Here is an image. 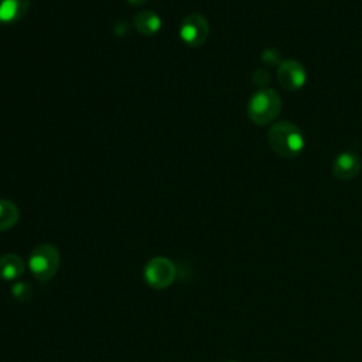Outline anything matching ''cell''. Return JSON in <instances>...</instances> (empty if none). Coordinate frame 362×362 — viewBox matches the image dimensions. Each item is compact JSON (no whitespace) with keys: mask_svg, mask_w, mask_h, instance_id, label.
Listing matches in <instances>:
<instances>
[{"mask_svg":"<svg viewBox=\"0 0 362 362\" xmlns=\"http://www.w3.org/2000/svg\"><path fill=\"white\" fill-rule=\"evenodd\" d=\"M267 141L272 150L284 158L298 156L305 144L300 127L287 120H280L272 124L267 132Z\"/></svg>","mask_w":362,"mask_h":362,"instance_id":"cell-1","label":"cell"},{"mask_svg":"<svg viewBox=\"0 0 362 362\" xmlns=\"http://www.w3.org/2000/svg\"><path fill=\"white\" fill-rule=\"evenodd\" d=\"M281 112V98L280 95L270 88H263L255 92L246 107L247 117L250 122L259 126L269 124L277 119Z\"/></svg>","mask_w":362,"mask_h":362,"instance_id":"cell-2","label":"cell"},{"mask_svg":"<svg viewBox=\"0 0 362 362\" xmlns=\"http://www.w3.org/2000/svg\"><path fill=\"white\" fill-rule=\"evenodd\" d=\"M59 252L54 245L41 243L35 246L28 257V269L38 281L51 280L59 269Z\"/></svg>","mask_w":362,"mask_h":362,"instance_id":"cell-3","label":"cell"},{"mask_svg":"<svg viewBox=\"0 0 362 362\" xmlns=\"http://www.w3.org/2000/svg\"><path fill=\"white\" fill-rule=\"evenodd\" d=\"M178 35L185 45L198 48L204 45L209 37V23L199 13L188 14L180 24Z\"/></svg>","mask_w":362,"mask_h":362,"instance_id":"cell-4","label":"cell"},{"mask_svg":"<svg viewBox=\"0 0 362 362\" xmlns=\"http://www.w3.org/2000/svg\"><path fill=\"white\" fill-rule=\"evenodd\" d=\"M144 280L146 283L157 290L165 288L173 284L177 270L175 264L163 256H157L150 259L144 266Z\"/></svg>","mask_w":362,"mask_h":362,"instance_id":"cell-5","label":"cell"},{"mask_svg":"<svg viewBox=\"0 0 362 362\" xmlns=\"http://www.w3.org/2000/svg\"><path fill=\"white\" fill-rule=\"evenodd\" d=\"M277 81L288 92L298 90L307 81V72L297 59H283L277 65Z\"/></svg>","mask_w":362,"mask_h":362,"instance_id":"cell-6","label":"cell"},{"mask_svg":"<svg viewBox=\"0 0 362 362\" xmlns=\"http://www.w3.org/2000/svg\"><path fill=\"white\" fill-rule=\"evenodd\" d=\"M362 168V160L355 151H342L335 157L331 165L332 175L338 180H352Z\"/></svg>","mask_w":362,"mask_h":362,"instance_id":"cell-7","label":"cell"},{"mask_svg":"<svg viewBox=\"0 0 362 362\" xmlns=\"http://www.w3.org/2000/svg\"><path fill=\"white\" fill-rule=\"evenodd\" d=\"M161 24L163 23H161L160 16L151 10H143L140 13H137L133 18L134 30L144 37L156 35L160 31Z\"/></svg>","mask_w":362,"mask_h":362,"instance_id":"cell-8","label":"cell"},{"mask_svg":"<svg viewBox=\"0 0 362 362\" xmlns=\"http://www.w3.org/2000/svg\"><path fill=\"white\" fill-rule=\"evenodd\" d=\"M28 7L30 0H0V23L11 24L21 20Z\"/></svg>","mask_w":362,"mask_h":362,"instance_id":"cell-9","label":"cell"},{"mask_svg":"<svg viewBox=\"0 0 362 362\" xmlns=\"http://www.w3.org/2000/svg\"><path fill=\"white\" fill-rule=\"evenodd\" d=\"M25 272V263L24 260L14 255V253H6L0 256V279L1 280H17L21 277Z\"/></svg>","mask_w":362,"mask_h":362,"instance_id":"cell-10","label":"cell"},{"mask_svg":"<svg viewBox=\"0 0 362 362\" xmlns=\"http://www.w3.org/2000/svg\"><path fill=\"white\" fill-rule=\"evenodd\" d=\"M20 218L18 206L10 199H0V232L11 229Z\"/></svg>","mask_w":362,"mask_h":362,"instance_id":"cell-11","label":"cell"},{"mask_svg":"<svg viewBox=\"0 0 362 362\" xmlns=\"http://www.w3.org/2000/svg\"><path fill=\"white\" fill-rule=\"evenodd\" d=\"M11 294L18 301H28L33 297V287L27 281H16L11 286Z\"/></svg>","mask_w":362,"mask_h":362,"instance_id":"cell-12","label":"cell"},{"mask_svg":"<svg viewBox=\"0 0 362 362\" xmlns=\"http://www.w3.org/2000/svg\"><path fill=\"white\" fill-rule=\"evenodd\" d=\"M262 61L267 65H279L280 64V55L274 48H267L262 52Z\"/></svg>","mask_w":362,"mask_h":362,"instance_id":"cell-13","label":"cell"},{"mask_svg":"<svg viewBox=\"0 0 362 362\" xmlns=\"http://www.w3.org/2000/svg\"><path fill=\"white\" fill-rule=\"evenodd\" d=\"M270 79H272V76H270L269 71H266V69H257V71H255V74L252 76V81L257 86H266L270 82Z\"/></svg>","mask_w":362,"mask_h":362,"instance_id":"cell-14","label":"cell"},{"mask_svg":"<svg viewBox=\"0 0 362 362\" xmlns=\"http://www.w3.org/2000/svg\"><path fill=\"white\" fill-rule=\"evenodd\" d=\"M129 4H132V6H136V7H139V6H143V4H146L147 3V0H126Z\"/></svg>","mask_w":362,"mask_h":362,"instance_id":"cell-15","label":"cell"},{"mask_svg":"<svg viewBox=\"0 0 362 362\" xmlns=\"http://www.w3.org/2000/svg\"><path fill=\"white\" fill-rule=\"evenodd\" d=\"M226 362H236V361H232V359H229V361H226Z\"/></svg>","mask_w":362,"mask_h":362,"instance_id":"cell-16","label":"cell"}]
</instances>
